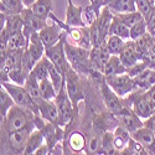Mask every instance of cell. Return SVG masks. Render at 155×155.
I'll return each instance as SVG.
<instances>
[{
    "label": "cell",
    "instance_id": "1",
    "mask_svg": "<svg viewBox=\"0 0 155 155\" xmlns=\"http://www.w3.org/2000/svg\"><path fill=\"white\" fill-rule=\"evenodd\" d=\"M64 50L66 56L70 62V66L77 71L80 74H89V76H103L102 73H96L92 63H91V50H87L73 45L71 42L64 41Z\"/></svg>",
    "mask_w": 155,
    "mask_h": 155
},
{
    "label": "cell",
    "instance_id": "2",
    "mask_svg": "<svg viewBox=\"0 0 155 155\" xmlns=\"http://www.w3.org/2000/svg\"><path fill=\"white\" fill-rule=\"evenodd\" d=\"M35 123L12 132H2V154H24Z\"/></svg>",
    "mask_w": 155,
    "mask_h": 155
},
{
    "label": "cell",
    "instance_id": "3",
    "mask_svg": "<svg viewBox=\"0 0 155 155\" xmlns=\"http://www.w3.org/2000/svg\"><path fill=\"white\" fill-rule=\"evenodd\" d=\"M35 123V114L18 104L11 107L5 118L2 119V132H12Z\"/></svg>",
    "mask_w": 155,
    "mask_h": 155
},
{
    "label": "cell",
    "instance_id": "4",
    "mask_svg": "<svg viewBox=\"0 0 155 155\" xmlns=\"http://www.w3.org/2000/svg\"><path fill=\"white\" fill-rule=\"evenodd\" d=\"M48 19H51L52 21L57 22L61 29L66 34V38L67 41L77 45L80 47L91 50L92 48V44H91V32H89V26H84V28H76V26H70L66 22H62L58 18H56L52 12L50 14Z\"/></svg>",
    "mask_w": 155,
    "mask_h": 155
},
{
    "label": "cell",
    "instance_id": "5",
    "mask_svg": "<svg viewBox=\"0 0 155 155\" xmlns=\"http://www.w3.org/2000/svg\"><path fill=\"white\" fill-rule=\"evenodd\" d=\"M0 83H2V86L10 93V96L12 97V99L15 101V103L18 106L31 110L35 115L40 114L37 102L29 94V92L26 91V88H25L24 86L14 83V82H10V81H8V82H0Z\"/></svg>",
    "mask_w": 155,
    "mask_h": 155
},
{
    "label": "cell",
    "instance_id": "6",
    "mask_svg": "<svg viewBox=\"0 0 155 155\" xmlns=\"http://www.w3.org/2000/svg\"><path fill=\"white\" fill-rule=\"evenodd\" d=\"M54 101L56 103V107L58 110V124L62 128H67L77 115V112L73 108L72 101L66 91V86L64 84L57 92V96Z\"/></svg>",
    "mask_w": 155,
    "mask_h": 155
},
{
    "label": "cell",
    "instance_id": "7",
    "mask_svg": "<svg viewBox=\"0 0 155 155\" xmlns=\"http://www.w3.org/2000/svg\"><path fill=\"white\" fill-rule=\"evenodd\" d=\"M45 51H46V47L42 44L38 32L32 34L29 38V44L26 48L24 51V57H22L24 67L29 72H31L32 68L35 67V64L45 56Z\"/></svg>",
    "mask_w": 155,
    "mask_h": 155
},
{
    "label": "cell",
    "instance_id": "8",
    "mask_svg": "<svg viewBox=\"0 0 155 155\" xmlns=\"http://www.w3.org/2000/svg\"><path fill=\"white\" fill-rule=\"evenodd\" d=\"M144 92L145 91H135L123 98L125 104L132 107L141 119H147L155 113V106L147 98Z\"/></svg>",
    "mask_w": 155,
    "mask_h": 155
},
{
    "label": "cell",
    "instance_id": "9",
    "mask_svg": "<svg viewBox=\"0 0 155 155\" xmlns=\"http://www.w3.org/2000/svg\"><path fill=\"white\" fill-rule=\"evenodd\" d=\"M81 74L74 71L72 67H70L64 74V86H66V91L72 101V104L74 110L78 113V104L80 102H82L86 96L82 88V83H81Z\"/></svg>",
    "mask_w": 155,
    "mask_h": 155
},
{
    "label": "cell",
    "instance_id": "10",
    "mask_svg": "<svg viewBox=\"0 0 155 155\" xmlns=\"http://www.w3.org/2000/svg\"><path fill=\"white\" fill-rule=\"evenodd\" d=\"M104 80L109 84V87L120 98H124L128 94H130V93L138 91V88L135 86V82L133 80V77H130L128 73L115 74V76H108V77H104Z\"/></svg>",
    "mask_w": 155,
    "mask_h": 155
},
{
    "label": "cell",
    "instance_id": "11",
    "mask_svg": "<svg viewBox=\"0 0 155 155\" xmlns=\"http://www.w3.org/2000/svg\"><path fill=\"white\" fill-rule=\"evenodd\" d=\"M64 41H66V34H63L62 38L54 46L47 47L45 51V56L52 62L55 66L63 73L66 74L67 70L71 67L70 62L66 56V50H64Z\"/></svg>",
    "mask_w": 155,
    "mask_h": 155
},
{
    "label": "cell",
    "instance_id": "12",
    "mask_svg": "<svg viewBox=\"0 0 155 155\" xmlns=\"http://www.w3.org/2000/svg\"><path fill=\"white\" fill-rule=\"evenodd\" d=\"M21 18H22V32L29 40L30 36L35 32H38L44 26L47 25V20L41 19L37 16L30 8H25L21 11Z\"/></svg>",
    "mask_w": 155,
    "mask_h": 155
},
{
    "label": "cell",
    "instance_id": "13",
    "mask_svg": "<svg viewBox=\"0 0 155 155\" xmlns=\"http://www.w3.org/2000/svg\"><path fill=\"white\" fill-rule=\"evenodd\" d=\"M101 96H102L103 103H104V106L107 107V109L109 112L114 113L115 115H118V113L122 110V108L124 106L123 98H120L109 87V84L104 80V77H103V80L101 82Z\"/></svg>",
    "mask_w": 155,
    "mask_h": 155
},
{
    "label": "cell",
    "instance_id": "14",
    "mask_svg": "<svg viewBox=\"0 0 155 155\" xmlns=\"http://www.w3.org/2000/svg\"><path fill=\"white\" fill-rule=\"evenodd\" d=\"M124 102V101H123ZM118 120H119V125L124 127L129 133H134L135 130H138L139 128L144 127V122L139 115L133 110L132 107H129L128 104H125L122 108V110L118 113Z\"/></svg>",
    "mask_w": 155,
    "mask_h": 155
},
{
    "label": "cell",
    "instance_id": "15",
    "mask_svg": "<svg viewBox=\"0 0 155 155\" xmlns=\"http://www.w3.org/2000/svg\"><path fill=\"white\" fill-rule=\"evenodd\" d=\"M119 57L127 68L134 66V64H137L140 61H143V56H141V52L137 46V42L135 40H132V38L125 41V45L120 51Z\"/></svg>",
    "mask_w": 155,
    "mask_h": 155
},
{
    "label": "cell",
    "instance_id": "16",
    "mask_svg": "<svg viewBox=\"0 0 155 155\" xmlns=\"http://www.w3.org/2000/svg\"><path fill=\"white\" fill-rule=\"evenodd\" d=\"M63 34H64V31L55 21H52V24H47L46 26H44L40 31H38L40 38H41V41H42V44L45 45L46 48L56 45L62 38Z\"/></svg>",
    "mask_w": 155,
    "mask_h": 155
},
{
    "label": "cell",
    "instance_id": "17",
    "mask_svg": "<svg viewBox=\"0 0 155 155\" xmlns=\"http://www.w3.org/2000/svg\"><path fill=\"white\" fill-rule=\"evenodd\" d=\"M84 15V8L77 6L72 3V0H67V9H66V22L70 26H76V28H84L88 26L87 21L83 19Z\"/></svg>",
    "mask_w": 155,
    "mask_h": 155
},
{
    "label": "cell",
    "instance_id": "18",
    "mask_svg": "<svg viewBox=\"0 0 155 155\" xmlns=\"http://www.w3.org/2000/svg\"><path fill=\"white\" fill-rule=\"evenodd\" d=\"M64 145H63V151L67 147L70 148L68 154L71 153H81L87 150V144L88 140L86 135L81 132H72L68 135H64Z\"/></svg>",
    "mask_w": 155,
    "mask_h": 155
},
{
    "label": "cell",
    "instance_id": "19",
    "mask_svg": "<svg viewBox=\"0 0 155 155\" xmlns=\"http://www.w3.org/2000/svg\"><path fill=\"white\" fill-rule=\"evenodd\" d=\"M132 137L145 148L148 154H155V134L149 128L147 127L139 128L138 130L132 133Z\"/></svg>",
    "mask_w": 155,
    "mask_h": 155
},
{
    "label": "cell",
    "instance_id": "20",
    "mask_svg": "<svg viewBox=\"0 0 155 155\" xmlns=\"http://www.w3.org/2000/svg\"><path fill=\"white\" fill-rule=\"evenodd\" d=\"M37 106L38 110H40V115L45 120L58 124V110L55 101L41 98L40 101H37Z\"/></svg>",
    "mask_w": 155,
    "mask_h": 155
},
{
    "label": "cell",
    "instance_id": "21",
    "mask_svg": "<svg viewBox=\"0 0 155 155\" xmlns=\"http://www.w3.org/2000/svg\"><path fill=\"white\" fill-rule=\"evenodd\" d=\"M133 80L135 82L138 91H147L155 84V68L147 67L143 72L133 77Z\"/></svg>",
    "mask_w": 155,
    "mask_h": 155
},
{
    "label": "cell",
    "instance_id": "22",
    "mask_svg": "<svg viewBox=\"0 0 155 155\" xmlns=\"http://www.w3.org/2000/svg\"><path fill=\"white\" fill-rule=\"evenodd\" d=\"M104 6L110 9L113 14H124L137 10L135 0H104Z\"/></svg>",
    "mask_w": 155,
    "mask_h": 155
},
{
    "label": "cell",
    "instance_id": "23",
    "mask_svg": "<svg viewBox=\"0 0 155 155\" xmlns=\"http://www.w3.org/2000/svg\"><path fill=\"white\" fill-rule=\"evenodd\" d=\"M45 143H46V140H45V135H44L42 130L41 129H38V128H35L34 130L31 132V134H30V138L28 140L26 147H25L24 154L25 155L35 154L37 151V149L40 147H42Z\"/></svg>",
    "mask_w": 155,
    "mask_h": 155
},
{
    "label": "cell",
    "instance_id": "24",
    "mask_svg": "<svg viewBox=\"0 0 155 155\" xmlns=\"http://www.w3.org/2000/svg\"><path fill=\"white\" fill-rule=\"evenodd\" d=\"M122 73H127V67L123 64L118 55H112L104 66L103 76L108 77V76H115V74H122Z\"/></svg>",
    "mask_w": 155,
    "mask_h": 155
},
{
    "label": "cell",
    "instance_id": "25",
    "mask_svg": "<svg viewBox=\"0 0 155 155\" xmlns=\"http://www.w3.org/2000/svg\"><path fill=\"white\" fill-rule=\"evenodd\" d=\"M130 138H132V134L122 125H118L113 130V143H114V147L117 149L118 154H120L122 150L128 145Z\"/></svg>",
    "mask_w": 155,
    "mask_h": 155
},
{
    "label": "cell",
    "instance_id": "26",
    "mask_svg": "<svg viewBox=\"0 0 155 155\" xmlns=\"http://www.w3.org/2000/svg\"><path fill=\"white\" fill-rule=\"evenodd\" d=\"M25 9L22 0H0V12L4 15L21 14Z\"/></svg>",
    "mask_w": 155,
    "mask_h": 155
},
{
    "label": "cell",
    "instance_id": "27",
    "mask_svg": "<svg viewBox=\"0 0 155 155\" xmlns=\"http://www.w3.org/2000/svg\"><path fill=\"white\" fill-rule=\"evenodd\" d=\"M109 35H117V36L124 38V40H129V38H130V28L127 26L117 15H114L112 24H110Z\"/></svg>",
    "mask_w": 155,
    "mask_h": 155
},
{
    "label": "cell",
    "instance_id": "28",
    "mask_svg": "<svg viewBox=\"0 0 155 155\" xmlns=\"http://www.w3.org/2000/svg\"><path fill=\"white\" fill-rule=\"evenodd\" d=\"M30 9L37 16H40L44 20H47L50 14L52 12L54 4H52V0H36Z\"/></svg>",
    "mask_w": 155,
    "mask_h": 155
},
{
    "label": "cell",
    "instance_id": "29",
    "mask_svg": "<svg viewBox=\"0 0 155 155\" xmlns=\"http://www.w3.org/2000/svg\"><path fill=\"white\" fill-rule=\"evenodd\" d=\"M24 87L26 88V91L29 92V94L37 102L40 101L42 97H41V91H40V83H38V80L36 78V76L30 72L26 77V81L24 83Z\"/></svg>",
    "mask_w": 155,
    "mask_h": 155
},
{
    "label": "cell",
    "instance_id": "30",
    "mask_svg": "<svg viewBox=\"0 0 155 155\" xmlns=\"http://www.w3.org/2000/svg\"><path fill=\"white\" fill-rule=\"evenodd\" d=\"M28 44H29V40L24 35V32L20 31V32L12 34L8 37L6 47L8 50H24V48H26Z\"/></svg>",
    "mask_w": 155,
    "mask_h": 155
},
{
    "label": "cell",
    "instance_id": "31",
    "mask_svg": "<svg viewBox=\"0 0 155 155\" xmlns=\"http://www.w3.org/2000/svg\"><path fill=\"white\" fill-rule=\"evenodd\" d=\"M15 104L16 103L10 96V93L2 86V88H0V117H2V119L5 118V115L8 114L10 108L14 107Z\"/></svg>",
    "mask_w": 155,
    "mask_h": 155
},
{
    "label": "cell",
    "instance_id": "32",
    "mask_svg": "<svg viewBox=\"0 0 155 155\" xmlns=\"http://www.w3.org/2000/svg\"><path fill=\"white\" fill-rule=\"evenodd\" d=\"M40 83V91H41V97L45 99H51L54 101L57 96V89L54 86L52 81L50 80V77H46V78L38 81Z\"/></svg>",
    "mask_w": 155,
    "mask_h": 155
},
{
    "label": "cell",
    "instance_id": "33",
    "mask_svg": "<svg viewBox=\"0 0 155 155\" xmlns=\"http://www.w3.org/2000/svg\"><path fill=\"white\" fill-rule=\"evenodd\" d=\"M99 154H118L113 143V132L104 130L102 134V144Z\"/></svg>",
    "mask_w": 155,
    "mask_h": 155
},
{
    "label": "cell",
    "instance_id": "34",
    "mask_svg": "<svg viewBox=\"0 0 155 155\" xmlns=\"http://www.w3.org/2000/svg\"><path fill=\"white\" fill-rule=\"evenodd\" d=\"M124 45H125L124 38H122L117 35H109L108 38H107V46H108V50L110 51L112 55H118L119 56Z\"/></svg>",
    "mask_w": 155,
    "mask_h": 155
},
{
    "label": "cell",
    "instance_id": "35",
    "mask_svg": "<svg viewBox=\"0 0 155 155\" xmlns=\"http://www.w3.org/2000/svg\"><path fill=\"white\" fill-rule=\"evenodd\" d=\"M120 154H123V155H125V154H130V155H141V154H143V155H147L148 151L145 150V148L141 145L138 140H135L132 137L130 140H129L128 145L122 150Z\"/></svg>",
    "mask_w": 155,
    "mask_h": 155
},
{
    "label": "cell",
    "instance_id": "36",
    "mask_svg": "<svg viewBox=\"0 0 155 155\" xmlns=\"http://www.w3.org/2000/svg\"><path fill=\"white\" fill-rule=\"evenodd\" d=\"M31 72L36 76V78L38 81H41V80L46 78V77H48V58L46 56H44L35 64V67L32 68Z\"/></svg>",
    "mask_w": 155,
    "mask_h": 155
},
{
    "label": "cell",
    "instance_id": "37",
    "mask_svg": "<svg viewBox=\"0 0 155 155\" xmlns=\"http://www.w3.org/2000/svg\"><path fill=\"white\" fill-rule=\"evenodd\" d=\"M114 15H117L129 28H132L134 24H137V22H139L141 20H144V16L141 15L138 10L130 11V12H124V14H114Z\"/></svg>",
    "mask_w": 155,
    "mask_h": 155
},
{
    "label": "cell",
    "instance_id": "38",
    "mask_svg": "<svg viewBox=\"0 0 155 155\" xmlns=\"http://www.w3.org/2000/svg\"><path fill=\"white\" fill-rule=\"evenodd\" d=\"M135 5H137V10L147 20L153 14V10L155 6V0H135Z\"/></svg>",
    "mask_w": 155,
    "mask_h": 155
},
{
    "label": "cell",
    "instance_id": "39",
    "mask_svg": "<svg viewBox=\"0 0 155 155\" xmlns=\"http://www.w3.org/2000/svg\"><path fill=\"white\" fill-rule=\"evenodd\" d=\"M148 31H147V21L145 19L141 20L137 24H134L133 26L130 28V38L132 40H138L143 35H145Z\"/></svg>",
    "mask_w": 155,
    "mask_h": 155
},
{
    "label": "cell",
    "instance_id": "40",
    "mask_svg": "<svg viewBox=\"0 0 155 155\" xmlns=\"http://www.w3.org/2000/svg\"><path fill=\"white\" fill-rule=\"evenodd\" d=\"M145 21H147V31H148V34H150L151 36L155 37V15L151 14Z\"/></svg>",
    "mask_w": 155,
    "mask_h": 155
},
{
    "label": "cell",
    "instance_id": "41",
    "mask_svg": "<svg viewBox=\"0 0 155 155\" xmlns=\"http://www.w3.org/2000/svg\"><path fill=\"white\" fill-rule=\"evenodd\" d=\"M89 2H91V6L96 11V14L99 15L102 8L104 6V0H89Z\"/></svg>",
    "mask_w": 155,
    "mask_h": 155
},
{
    "label": "cell",
    "instance_id": "42",
    "mask_svg": "<svg viewBox=\"0 0 155 155\" xmlns=\"http://www.w3.org/2000/svg\"><path fill=\"white\" fill-rule=\"evenodd\" d=\"M144 127L149 128L150 130H153V132H154V134H155V113H154V114H151L149 118L144 119Z\"/></svg>",
    "mask_w": 155,
    "mask_h": 155
},
{
    "label": "cell",
    "instance_id": "43",
    "mask_svg": "<svg viewBox=\"0 0 155 155\" xmlns=\"http://www.w3.org/2000/svg\"><path fill=\"white\" fill-rule=\"evenodd\" d=\"M145 93V96H147V98L153 103V104L155 106V84L153 86V87H150L149 89H147V91L144 92Z\"/></svg>",
    "mask_w": 155,
    "mask_h": 155
},
{
    "label": "cell",
    "instance_id": "44",
    "mask_svg": "<svg viewBox=\"0 0 155 155\" xmlns=\"http://www.w3.org/2000/svg\"><path fill=\"white\" fill-rule=\"evenodd\" d=\"M36 2V0H22V3H24V5H25V8H31L32 6V4Z\"/></svg>",
    "mask_w": 155,
    "mask_h": 155
}]
</instances>
